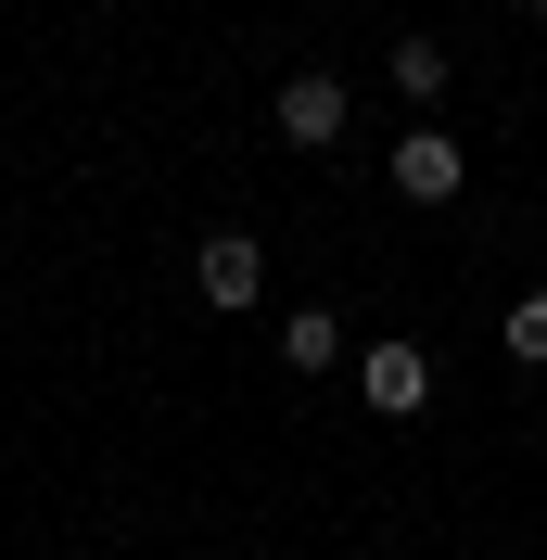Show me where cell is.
<instances>
[{"label": "cell", "mask_w": 547, "mask_h": 560, "mask_svg": "<svg viewBox=\"0 0 547 560\" xmlns=\"http://www.w3.org/2000/svg\"><path fill=\"white\" fill-rule=\"evenodd\" d=\"M357 395H370L382 420H420V408H433V357H420V345H370V357H357Z\"/></svg>", "instance_id": "cell-1"}, {"label": "cell", "mask_w": 547, "mask_h": 560, "mask_svg": "<svg viewBox=\"0 0 547 560\" xmlns=\"http://www.w3.org/2000/svg\"><path fill=\"white\" fill-rule=\"evenodd\" d=\"M458 178H472V166H458L445 128H408V140H395V191H408V205H458Z\"/></svg>", "instance_id": "cell-2"}, {"label": "cell", "mask_w": 547, "mask_h": 560, "mask_svg": "<svg viewBox=\"0 0 547 560\" xmlns=\"http://www.w3.org/2000/svg\"><path fill=\"white\" fill-rule=\"evenodd\" d=\"M255 293H268V255H255V243H242V230H217V243H205V306H255Z\"/></svg>", "instance_id": "cell-3"}, {"label": "cell", "mask_w": 547, "mask_h": 560, "mask_svg": "<svg viewBox=\"0 0 547 560\" xmlns=\"http://www.w3.org/2000/svg\"><path fill=\"white\" fill-rule=\"evenodd\" d=\"M280 140H306V153H318V140H344V77H293V90H280Z\"/></svg>", "instance_id": "cell-4"}, {"label": "cell", "mask_w": 547, "mask_h": 560, "mask_svg": "<svg viewBox=\"0 0 547 560\" xmlns=\"http://www.w3.org/2000/svg\"><path fill=\"white\" fill-rule=\"evenodd\" d=\"M331 357H344V318H331V306H293V318H280V370H306V383H318Z\"/></svg>", "instance_id": "cell-5"}, {"label": "cell", "mask_w": 547, "mask_h": 560, "mask_svg": "<svg viewBox=\"0 0 547 560\" xmlns=\"http://www.w3.org/2000/svg\"><path fill=\"white\" fill-rule=\"evenodd\" d=\"M395 90H408V103L445 90V51H433V38H395Z\"/></svg>", "instance_id": "cell-6"}, {"label": "cell", "mask_w": 547, "mask_h": 560, "mask_svg": "<svg viewBox=\"0 0 547 560\" xmlns=\"http://www.w3.org/2000/svg\"><path fill=\"white\" fill-rule=\"evenodd\" d=\"M510 357H522V370H547V293H522V306H510Z\"/></svg>", "instance_id": "cell-7"}, {"label": "cell", "mask_w": 547, "mask_h": 560, "mask_svg": "<svg viewBox=\"0 0 547 560\" xmlns=\"http://www.w3.org/2000/svg\"><path fill=\"white\" fill-rule=\"evenodd\" d=\"M522 13H547V0H522Z\"/></svg>", "instance_id": "cell-8"}]
</instances>
